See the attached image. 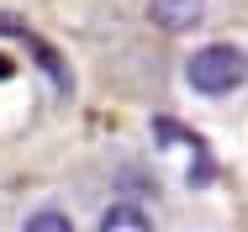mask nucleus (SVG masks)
Returning a JSON list of instances; mask_svg holds the SVG:
<instances>
[{
    "label": "nucleus",
    "instance_id": "1",
    "mask_svg": "<svg viewBox=\"0 0 248 232\" xmlns=\"http://www.w3.org/2000/svg\"><path fill=\"white\" fill-rule=\"evenodd\" d=\"M248 79V53L232 43H211L185 58V85L196 95H232Z\"/></svg>",
    "mask_w": 248,
    "mask_h": 232
},
{
    "label": "nucleus",
    "instance_id": "2",
    "mask_svg": "<svg viewBox=\"0 0 248 232\" xmlns=\"http://www.w3.org/2000/svg\"><path fill=\"white\" fill-rule=\"evenodd\" d=\"M148 21L158 32H196L206 21V0H148Z\"/></svg>",
    "mask_w": 248,
    "mask_h": 232
},
{
    "label": "nucleus",
    "instance_id": "3",
    "mask_svg": "<svg viewBox=\"0 0 248 232\" xmlns=\"http://www.w3.org/2000/svg\"><path fill=\"white\" fill-rule=\"evenodd\" d=\"M100 232H153V222H148V211H143V206L116 201V206L100 217Z\"/></svg>",
    "mask_w": 248,
    "mask_h": 232
},
{
    "label": "nucleus",
    "instance_id": "4",
    "mask_svg": "<svg viewBox=\"0 0 248 232\" xmlns=\"http://www.w3.org/2000/svg\"><path fill=\"white\" fill-rule=\"evenodd\" d=\"M21 232H74V222H69L63 211H37V217H32Z\"/></svg>",
    "mask_w": 248,
    "mask_h": 232
},
{
    "label": "nucleus",
    "instance_id": "5",
    "mask_svg": "<svg viewBox=\"0 0 248 232\" xmlns=\"http://www.w3.org/2000/svg\"><path fill=\"white\" fill-rule=\"evenodd\" d=\"M11 74H16V63H11V58H0V79H11Z\"/></svg>",
    "mask_w": 248,
    "mask_h": 232
}]
</instances>
